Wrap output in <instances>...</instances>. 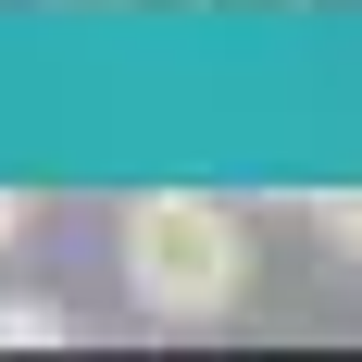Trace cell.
Wrapping results in <instances>:
<instances>
[{
  "instance_id": "6da1fadb",
  "label": "cell",
  "mask_w": 362,
  "mask_h": 362,
  "mask_svg": "<svg viewBox=\"0 0 362 362\" xmlns=\"http://www.w3.org/2000/svg\"><path fill=\"white\" fill-rule=\"evenodd\" d=\"M112 262H125V300L150 325H225L250 300V225L213 187H138L112 225Z\"/></svg>"
},
{
  "instance_id": "7a4b0ae2",
  "label": "cell",
  "mask_w": 362,
  "mask_h": 362,
  "mask_svg": "<svg viewBox=\"0 0 362 362\" xmlns=\"http://www.w3.org/2000/svg\"><path fill=\"white\" fill-rule=\"evenodd\" d=\"M313 238H325L337 262H362V187H325V200H313Z\"/></svg>"
},
{
  "instance_id": "3957f363",
  "label": "cell",
  "mask_w": 362,
  "mask_h": 362,
  "mask_svg": "<svg viewBox=\"0 0 362 362\" xmlns=\"http://www.w3.org/2000/svg\"><path fill=\"white\" fill-rule=\"evenodd\" d=\"M50 337H63V313H50V300H25V288L0 300V350H50Z\"/></svg>"
},
{
  "instance_id": "277c9868",
  "label": "cell",
  "mask_w": 362,
  "mask_h": 362,
  "mask_svg": "<svg viewBox=\"0 0 362 362\" xmlns=\"http://www.w3.org/2000/svg\"><path fill=\"white\" fill-rule=\"evenodd\" d=\"M25 225H37V200H25V187H0V250H13Z\"/></svg>"
},
{
  "instance_id": "5b68a950",
  "label": "cell",
  "mask_w": 362,
  "mask_h": 362,
  "mask_svg": "<svg viewBox=\"0 0 362 362\" xmlns=\"http://www.w3.org/2000/svg\"><path fill=\"white\" fill-rule=\"evenodd\" d=\"M175 13H225V0H175Z\"/></svg>"
}]
</instances>
